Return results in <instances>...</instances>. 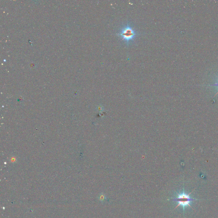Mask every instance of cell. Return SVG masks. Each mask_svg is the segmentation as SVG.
Returning <instances> with one entry per match:
<instances>
[{
	"label": "cell",
	"mask_w": 218,
	"mask_h": 218,
	"mask_svg": "<svg viewBox=\"0 0 218 218\" xmlns=\"http://www.w3.org/2000/svg\"><path fill=\"white\" fill-rule=\"evenodd\" d=\"M99 198L100 201H104L105 199V195H101L99 196Z\"/></svg>",
	"instance_id": "3957f363"
},
{
	"label": "cell",
	"mask_w": 218,
	"mask_h": 218,
	"mask_svg": "<svg viewBox=\"0 0 218 218\" xmlns=\"http://www.w3.org/2000/svg\"><path fill=\"white\" fill-rule=\"evenodd\" d=\"M137 35L136 32L129 24H127L122 28L118 34V35L121 37L127 44H129L131 41H133Z\"/></svg>",
	"instance_id": "6da1fadb"
},
{
	"label": "cell",
	"mask_w": 218,
	"mask_h": 218,
	"mask_svg": "<svg viewBox=\"0 0 218 218\" xmlns=\"http://www.w3.org/2000/svg\"><path fill=\"white\" fill-rule=\"evenodd\" d=\"M193 191H192L191 193H189V194H187L185 193V192L184 191V189H183V192L182 193H179V194H178L177 197L174 198L173 200L175 201L176 202H177L178 203V205L176 207L175 209L178 207V206H180V205L182 206L184 211V208L186 206H188L191 208H193L192 207L191 205V202H193V201L198 200H196L194 198H191L189 196L190 194Z\"/></svg>",
	"instance_id": "7a4b0ae2"
},
{
	"label": "cell",
	"mask_w": 218,
	"mask_h": 218,
	"mask_svg": "<svg viewBox=\"0 0 218 218\" xmlns=\"http://www.w3.org/2000/svg\"><path fill=\"white\" fill-rule=\"evenodd\" d=\"M211 86H217V87H218V83H216V84H214V85H211ZM218 94V93H216V95H217V94Z\"/></svg>",
	"instance_id": "277c9868"
}]
</instances>
